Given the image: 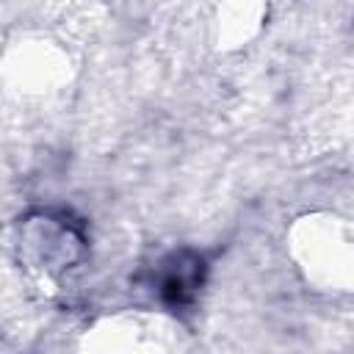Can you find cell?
<instances>
[{
	"label": "cell",
	"instance_id": "1",
	"mask_svg": "<svg viewBox=\"0 0 354 354\" xmlns=\"http://www.w3.org/2000/svg\"><path fill=\"white\" fill-rule=\"evenodd\" d=\"M80 354H166L149 329L141 324H133L127 318L105 321L86 337V346Z\"/></svg>",
	"mask_w": 354,
	"mask_h": 354
}]
</instances>
